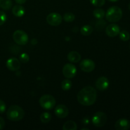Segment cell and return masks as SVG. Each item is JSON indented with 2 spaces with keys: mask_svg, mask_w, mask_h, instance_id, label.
<instances>
[{
  "mask_svg": "<svg viewBox=\"0 0 130 130\" xmlns=\"http://www.w3.org/2000/svg\"><path fill=\"white\" fill-rule=\"evenodd\" d=\"M93 28L90 25H85V26L82 27L81 29V34L85 36H90L93 32Z\"/></svg>",
  "mask_w": 130,
  "mask_h": 130,
  "instance_id": "d6986e66",
  "label": "cell"
},
{
  "mask_svg": "<svg viewBox=\"0 0 130 130\" xmlns=\"http://www.w3.org/2000/svg\"><path fill=\"white\" fill-rule=\"evenodd\" d=\"M106 19L110 22H117L121 19L123 11L119 7L113 6L109 8L105 14Z\"/></svg>",
  "mask_w": 130,
  "mask_h": 130,
  "instance_id": "3957f363",
  "label": "cell"
},
{
  "mask_svg": "<svg viewBox=\"0 0 130 130\" xmlns=\"http://www.w3.org/2000/svg\"><path fill=\"white\" fill-rule=\"evenodd\" d=\"M83 123L84 124H88L89 123H90V119H89L88 117H86L83 120Z\"/></svg>",
  "mask_w": 130,
  "mask_h": 130,
  "instance_id": "f546056e",
  "label": "cell"
},
{
  "mask_svg": "<svg viewBox=\"0 0 130 130\" xmlns=\"http://www.w3.org/2000/svg\"><path fill=\"white\" fill-rule=\"evenodd\" d=\"M96 90L90 86L83 88L77 95L78 102L84 106H90L93 105L96 102Z\"/></svg>",
  "mask_w": 130,
  "mask_h": 130,
  "instance_id": "6da1fadb",
  "label": "cell"
},
{
  "mask_svg": "<svg viewBox=\"0 0 130 130\" xmlns=\"http://www.w3.org/2000/svg\"><path fill=\"white\" fill-rule=\"evenodd\" d=\"M12 13L17 17H20L25 14V9L20 5H15L12 8Z\"/></svg>",
  "mask_w": 130,
  "mask_h": 130,
  "instance_id": "2e32d148",
  "label": "cell"
},
{
  "mask_svg": "<svg viewBox=\"0 0 130 130\" xmlns=\"http://www.w3.org/2000/svg\"><path fill=\"white\" fill-rule=\"evenodd\" d=\"M15 1L19 5H22V4H24L26 2L27 0H15Z\"/></svg>",
  "mask_w": 130,
  "mask_h": 130,
  "instance_id": "4dcf8cb0",
  "label": "cell"
},
{
  "mask_svg": "<svg viewBox=\"0 0 130 130\" xmlns=\"http://www.w3.org/2000/svg\"><path fill=\"white\" fill-rule=\"evenodd\" d=\"M79 67L83 71L85 72H91L95 69V63L89 58L84 59L80 62Z\"/></svg>",
  "mask_w": 130,
  "mask_h": 130,
  "instance_id": "9c48e42d",
  "label": "cell"
},
{
  "mask_svg": "<svg viewBox=\"0 0 130 130\" xmlns=\"http://www.w3.org/2000/svg\"><path fill=\"white\" fill-rule=\"evenodd\" d=\"M13 39L14 41L19 45H25L29 41L27 34L25 32L21 30H17L14 32L13 34Z\"/></svg>",
  "mask_w": 130,
  "mask_h": 130,
  "instance_id": "8992f818",
  "label": "cell"
},
{
  "mask_svg": "<svg viewBox=\"0 0 130 130\" xmlns=\"http://www.w3.org/2000/svg\"><path fill=\"white\" fill-rule=\"evenodd\" d=\"M39 118H40V121L42 123H48L51 121V119H52V115H51L49 112H43L41 114Z\"/></svg>",
  "mask_w": 130,
  "mask_h": 130,
  "instance_id": "44dd1931",
  "label": "cell"
},
{
  "mask_svg": "<svg viewBox=\"0 0 130 130\" xmlns=\"http://www.w3.org/2000/svg\"><path fill=\"white\" fill-rule=\"evenodd\" d=\"M62 17L58 13H51L46 17V22L52 26H58L62 23Z\"/></svg>",
  "mask_w": 130,
  "mask_h": 130,
  "instance_id": "52a82bcc",
  "label": "cell"
},
{
  "mask_svg": "<svg viewBox=\"0 0 130 130\" xmlns=\"http://www.w3.org/2000/svg\"><path fill=\"white\" fill-rule=\"evenodd\" d=\"M25 112L22 107L17 105H13L9 107L6 112V116L11 121H19L24 118Z\"/></svg>",
  "mask_w": 130,
  "mask_h": 130,
  "instance_id": "7a4b0ae2",
  "label": "cell"
},
{
  "mask_svg": "<svg viewBox=\"0 0 130 130\" xmlns=\"http://www.w3.org/2000/svg\"><path fill=\"white\" fill-rule=\"evenodd\" d=\"M63 74L66 78L71 79L73 78L76 74L77 69L76 66L72 63H67L63 67Z\"/></svg>",
  "mask_w": 130,
  "mask_h": 130,
  "instance_id": "ba28073f",
  "label": "cell"
},
{
  "mask_svg": "<svg viewBox=\"0 0 130 130\" xmlns=\"http://www.w3.org/2000/svg\"><path fill=\"white\" fill-rule=\"evenodd\" d=\"M107 119V118L105 113L102 112H97L93 116L91 121L95 126L100 128V127L104 126L106 124Z\"/></svg>",
  "mask_w": 130,
  "mask_h": 130,
  "instance_id": "5b68a950",
  "label": "cell"
},
{
  "mask_svg": "<svg viewBox=\"0 0 130 130\" xmlns=\"http://www.w3.org/2000/svg\"><path fill=\"white\" fill-rule=\"evenodd\" d=\"M108 1H110V2H117V1H118L119 0H108Z\"/></svg>",
  "mask_w": 130,
  "mask_h": 130,
  "instance_id": "1f68e13d",
  "label": "cell"
},
{
  "mask_svg": "<svg viewBox=\"0 0 130 130\" xmlns=\"http://www.w3.org/2000/svg\"><path fill=\"white\" fill-rule=\"evenodd\" d=\"M63 19L66 22H72L75 20V15L72 13H66L63 15Z\"/></svg>",
  "mask_w": 130,
  "mask_h": 130,
  "instance_id": "603a6c76",
  "label": "cell"
},
{
  "mask_svg": "<svg viewBox=\"0 0 130 130\" xmlns=\"http://www.w3.org/2000/svg\"><path fill=\"white\" fill-rule=\"evenodd\" d=\"M55 114L58 118L63 119L66 118L69 114V109L65 105H58L55 108Z\"/></svg>",
  "mask_w": 130,
  "mask_h": 130,
  "instance_id": "30bf717a",
  "label": "cell"
},
{
  "mask_svg": "<svg viewBox=\"0 0 130 130\" xmlns=\"http://www.w3.org/2000/svg\"><path fill=\"white\" fill-rule=\"evenodd\" d=\"M90 1L93 5L97 7L102 6L105 3V0H90Z\"/></svg>",
  "mask_w": 130,
  "mask_h": 130,
  "instance_id": "d4e9b609",
  "label": "cell"
},
{
  "mask_svg": "<svg viewBox=\"0 0 130 130\" xmlns=\"http://www.w3.org/2000/svg\"><path fill=\"white\" fill-rule=\"evenodd\" d=\"M130 128V122L125 118L119 119L116 122L115 128L117 130H128Z\"/></svg>",
  "mask_w": 130,
  "mask_h": 130,
  "instance_id": "5bb4252c",
  "label": "cell"
},
{
  "mask_svg": "<svg viewBox=\"0 0 130 130\" xmlns=\"http://www.w3.org/2000/svg\"><path fill=\"white\" fill-rule=\"evenodd\" d=\"M6 109V106L4 101L0 99V114H3L5 112Z\"/></svg>",
  "mask_w": 130,
  "mask_h": 130,
  "instance_id": "83f0119b",
  "label": "cell"
},
{
  "mask_svg": "<svg viewBox=\"0 0 130 130\" xmlns=\"http://www.w3.org/2000/svg\"><path fill=\"white\" fill-rule=\"evenodd\" d=\"M95 86L97 90L100 91H105L109 86V81L106 77H100L97 79L95 83Z\"/></svg>",
  "mask_w": 130,
  "mask_h": 130,
  "instance_id": "8fae6325",
  "label": "cell"
},
{
  "mask_svg": "<svg viewBox=\"0 0 130 130\" xmlns=\"http://www.w3.org/2000/svg\"><path fill=\"white\" fill-rule=\"evenodd\" d=\"M11 0H0V8L4 10H8L12 7Z\"/></svg>",
  "mask_w": 130,
  "mask_h": 130,
  "instance_id": "ac0fdd59",
  "label": "cell"
},
{
  "mask_svg": "<svg viewBox=\"0 0 130 130\" xmlns=\"http://www.w3.org/2000/svg\"><path fill=\"white\" fill-rule=\"evenodd\" d=\"M129 47H130V44H129Z\"/></svg>",
  "mask_w": 130,
  "mask_h": 130,
  "instance_id": "e575fe53",
  "label": "cell"
},
{
  "mask_svg": "<svg viewBox=\"0 0 130 130\" xmlns=\"http://www.w3.org/2000/svg\"><path fill=\"white\" fill-rule=\"evenodd\" d=\"M84 129H88V128H83L82 129V130H84Z\"/></svg>",
  "mask_w": 130,
  "mask_h": 130,
  "instance_id": "836d02e7",
  "label": "cell"
},
{
  "mask_svg": "<svg viewBox=\"0 0 130 130\" xmlns=\"http://www.w3.org/2000/svg\"><path fill=\"white\" fill-rule=\"evenodd\" d=\"M5 120H4L3 118H1V117L0 116V130L3 129V128L5 127Z\"/></svg>",
  "mask_w": 130,
  "mask_h": 130,
  "instance_id": "f1b7e54d",
  "label": "cell"
},
{
  "mask_svg": "<svg viewBox=\"0 0 130 130\" xmlns=\"http://www.w3.org/2000/svg\"><path fill=\"white\" fill-rule=\"evenodd\" d=\"M72 82L69 79H64L62 81L61 83V86H62V90L64 91H68L72 87Z\"/></svg>",
  "mask_w": 130,
  "mask_h": 130,
  "instance_id": "7402d4cb",
  "label": "cell"
},
{
  "mask_svg": "<svg viewBox=\"0 0 130 130\" xmlns=\"http://www.w3.org/2000/svg\"><path fill=\"white\" fill-rule=\"evenodd\" d=\"M39 103L41 107L45 110H51L54 108L56 101L55 98L52 95H44L39 99Z\"/></svg>",
  "mask_w": 130,
  "mask_h": 130,
  "instance_id": "277c9868",
  "label": "cell"
},
{
  "mask_svg": "<svg viewBox=\"0 0 130 130\" xmlns=\"http://www.w3.org/2000/svg\"><path fill=\"white\" fill-rule=\"evenodd\" d=\"M119 38L123 41H127L129 40L130 38L129 33L126 30H122L121 32H119Z\"/></svg>",
  "mask_w": 130,
  "mask_h": 130,
  "instance_id": "cb8c5ba5",
  "label": "cell"
},
{
  "mask_svg": "<svg viewBox=\"0 0 130 130\" xmlns=\"http://www.w3.org/2000/svg\"><path fill=\"white\" fill-rule=\"evenodd\" d=\"M120 32V27L116 24H109L105 29V33L109 37H115Z\"/></svg>",
  "mask_w": 130,
  "mask_h": 130,
  "instance_id": "7c38bea8",
  "label": "cell"
},
{
  "mask_svg": "<svg viewBox=\"0 0 130 130\" xmlns=\"http://www.w3.org/2000/svg\"><path fill=\"white\" fill-rule=\"evenodd\" d=\"M62 129L63 130H76L77 129V126L74 121H67L63 124Z\"/></svg>",
  "mask_w": 130,
  "mask_h": 130,
  "instance_id": "e0dca14e",
  "label": "cell"
},
{
  "mask_svg": "<svg viewBox=\"0 0 130 130\" xmlns=\"http://www.w3.org/2000/svg\"><path fill=\"white\" fill-rule=\"evenodd\" d=\"M6 19H7V16H6V13L4 11H0V26L5 24Z\"/></svg>",
  "mask_w": 130,
  "mask_h": 130,
  "instance_id": "4316f807",
  "label": "cell"
},
{
  "mask_svg": "<svg viewBox=\"0 0 130 130\" xmlns=\"http://www.w3.org/2000/svg\"><path fill=\"white\" fill-rule=\"evenodd\" d=\"M6 67L10 71H16L20 69V62L19 60L16 58H10L6 62Z\"/></svg>",
  "mask_w": 130,
  "mask_h": 130,
  "instance_id": "4fadbf2b",
  "label": "cell"
},
{
  "mask_svg": "<svg viewBox=\"0 0 130 130\" xmlns=\"http://www.w3.org/2000/svg\"><path fill=\"white\" fill-rule=\"evenodd\" d=\"M29 56L26 53H22L20 55V61L24 63H26L29 62Z\"/></svg>",
  "mask_w": 130,
  "mask_h": 130,
  "instance_id": "484cf974",
  "label": "cell"
},
{
  "mask_svg": "<svg viewBox=\"0 0 130 130\" xmlns=\"http://www.w3.org/2000/svg\"><path fill=\"white\" fill-rule=\"evenodd\" d=\"M128 8H129V10H130V3H129V5H128Z\"/></svg>",
  "mask_w": 130,
  "mask_h": 130,
  "instance_id": "d6a6232c",
  "label": "cell"
},
{
  "mask_svg": "<svg viewBox=\"0 0 130 130\" xmlns=\"http://www.w3.org/2000/svg\"><path fill=\"white\" fill-rule=\"evenodd\" d=\"M105 15V11H104V10H102V9L96 8L95 9V10H94L93 16L95 17L96 19L102 20V19H104Z\"/></svg>",
  "mask_w": 130,
  "mask_h": 130,
  "instance_id": "ffe728a7",
  "label": "cell"
},
{
  "mask_svg": "<svg viewBox=\"0 0 130 130\" xmlns=\"http://www.w3.org/2000/svg\"><path fill=\"white\" fill-rule=\"evenodd\" d=\"M67 59L72 63H77L81 60V55L78 52L72 51L69 53L67 55Z\"/></svg>",
  "mask_w": 130,
  "mask_h": 130,
  "instance_id": "9a60e30c",
  "label": "cell"
}]
</instances>
